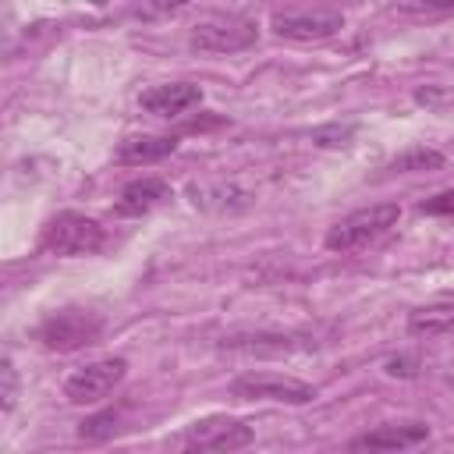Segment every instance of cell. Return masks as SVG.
<instances>
[{"label":"cell","mask_w":454,"mask_h":454,"mask_svg":"<svg viewBox=\"0 0 454 454\" xmlns=\"http://www.w3.org/2000/svg\"><path fill=\"white\" fill-rule=\"evenodd\" d=\"M188 199L199 206V209H213V213H234V209H245L248 206V192H241V188H234V184H223V181H216V184H188Z\"/></svg>","instance_id":"14"},{"label":"cell","mask_w":454,"mask_h":454,"mask_svg":"<svg viewBox=\"0 0 454 454\" xmlns=\"http://www.w3.org/2000/svg\"><path fill=\"white\" fill-rule=\"evenodd\" d=\"M0 376H4V390H0V397H4V415L14 408V397H18V372H14V365H11V358H4V365H0Z\"/></svg>","instance_id":"20"},{"label":"cell","mask_w":454,"mask_h":454,"mask_svg":"<svg viewBox=\"0 0 454 454\" xmlns=\"http://www.w3.org/2000/svg\"><path fill=\"white\" fill-rule=\"evenodd\" d=\"M195 103H202V89L192 82H167V85H153L138 96V106L153 117H181L184 110H192Z\"/></svg>","instance_id":"10"},{"label":"cell","mask_w":454,"mask_h":454,"mask_svg":"<svg viewBox=\"0 0 454 454\" xmlns=\"http://www.w3.org/2000/svg\"><path fill=\"white\" fill-rule=\"evenodd\" d=\"M128 372V362L124 358H99V362H89L82 369H74L67 380H64V397L71 404H99L103 397L114 394V387L124 380Z\"/></svg>","instance_id":"7"},{"label":"cell","mask_w":454,"mask_h":454,"mask_svg":"<svg viewBox=\"0 0 454 454\" xmlns=\"http://www.w3.org/2000/svg\"><path fill=\"white\" fill-rule=\"evenodd\" d=\"M167 199H170V184L163 177H138V181H131V184L121 188L114 213L117 216H145L156 206H163Z\"/></svg>","instance_id":"11"},{"label":"cell","mask_w":454,"mask_h":454,"mask_svg":"<svg viewBox=\"0 0 454 454\" xmlns=\"http://www.w3.org/2000/svg\"><path fill=\"white\" fill-rule=\"evenodd\" d=\"M259 39V25L252 18H209L199 21L188 35V46L199 53H238Z\"/></svg>","instance_id":"6"},{"label":"cell","mask_w":454,"mask_h":454,"mask_svg":"<svg viewBox=\"0 0 454 454\" xmlns=\"http://www.w3.org/2000/svg\"><path fill=\"white\" fill-rule=\"evenodd\" d=\"M255 440L252 426L231 415H206L184 429V447L188 450H241Z\"/></svg>","instance_id":"8"},{"label":"cell","mask_w":454,"mask_h":454,"mask_svg":"<svg viewBox=\"0 0 454 454\" xmlns=\"http://www.w3.org/2000/svg\"><path fill=\"white\" fill-rule=\"evenodd\" d=\"M220 348L227 351H248V355H287V351H298V348H309L294 337H284V333H231L220 340Z\"/></svg>","instance_id":"15"},{"label":"cell","mask_w":454,"mask_h":454,"mask_svg":"<svg viewBox=\"0 0 454 454\" xmlns=\"http://www.w3.org/2000/svg\"><path fill=\"white\" fill-rule=\"evenodd\" d=\"M177 135H135V138H124L114 153L117 163L124 167H142V163H156L163 156H170L177 149Z\"/></svg>","instance_id":"12"},{"label":"cell","mask_w":454,"mask_h":454,"mask_svg":"<svg viewBox=\"0 0 454 454\" xmlns=\"http://www.w3.org/2000/svg\"><path fill=\"white\" fill-rule=\"evenodd\" d=\"M103 337V316L92 309H57L35 326V340L46 351H78Z\"/></svg>","instance_id":"3"},{"label":"cell","mask_w":454,"mask_h":454,"mask_svg":"<svg viewBox=\"0 0 454 454\" xmlns=\"http://www.w3.org/2000/svg\"><path fill=\"white\" fill-rule=\"evenodd\" d=\"M355 128L348 124V128H323V131H316V142L319 145H344V138L351 135Z\"/></svg>","instance_id":"22"},{"label":"cell","mask_w":454,"mask_h":454,"mask_svg":"<svg viewBox=\"0 0 454 454\" xmlns=\"http://www.w3.org/2000/svg\"><path fill=\"white\" fill-rule=\"evenodd\" d=\"M39 245H43V252L64 255V259H71V255H92V252H99L106 245V231L92 216H82V213L64 209V213H57V216L46 220Z\"/></svg>","instance_id":"2"},{"label":"cell","mask_w":454,"mask_h":454,"mask_svg":"<svg viewBox=\"0 0 454 454\" xmlns=\"http://www.w3.org/2000/svg\"><path fill=\"white\" fill-rule=\"evenodd\" d=\"M117 422H121L117 411H99V415H92V419H85V422L78 426V436H82V440H92V443L110 440V436L117 433Z\"/></svg>","instance_id":"17"},{"label":"cell","mask_w":454,"mask_h":454,"mask_svg":"<svg viewBox=\"0 0 454 454\" xmlns=\"http://www.w3.org/2000/svg\"><path fill=\"white\" fill-rule=\"evenodd\" d=\"M387 372L390 376H415V362L411 358H390L387 362Z\"/></svg>","instance_id":"23"},{"label":"cell","mask_w":454,"mask_h":454,"mask_svg":"<svg viewBox=\"0 0 454 454\" xmlns=\"http://www.w3.org/2000/svg\"><path fill=\"white\" fill-rule=\"evenodd\" d=\"M231 397L238 401H280V404H309L316 387L280 372H241L231 380Z\"/></svg>","instance_id":"5"},{"label":"cell","mask_w":454,"mask_h":454,"mask_svg":"<svg viewBox=\"0 0 454 454\" xmlns=\"http://www.w3.org/2000/svg\"><path fill=\"white\" fill-rule=\"evenodd\" d=\"M273 32L291 43H323L344 28V14L337 7H284L273 11Z\"/></svg>","instance_id":"4"},{"label":"cell","mask_w":454,"mask_h":454,"mask_svg":"<svg viewBox=\"0 0 454 454\" xmlns=\"http://www.w3.org/2000/svg\"><path fill=\"white\" fill-rule=\"evenodd\" d=\"M397 216H401V206H397V202H376V206L355 209V213L340 216V220L326 231L323 245H326L330 252H358V248L380 241V238L397 223Z\"/></svg>","instance_id":"1"},{"label":"cell","mask_w":454,"mask_h":454,"mask_svg":"<svg viewBox=\"0 0 454 454\" xmlns=\"http://www.w3.org/2000/svg\"><path fill=\"white\" fill-rule=\"evenodd\" d=\"M443 163H447V156H443V153L426 149V145H415V149L401 153L397 160H390V163H387V174H419V170H440Z\"/></svg>","instance_id":"16"},{"label":"cell","mask_w":454,"mask_h":454,"mask_svg":"<svg viewBox=\"0 0 454 454\" xmlns=\"http://www.w3.org/2000/svg\"><path fill=\"white\" fill-rule=\"evenodd\" d=\"M184 4H192V0H135V11L138 14H170V11H181Z\"/></svg>","instance_id":"21"},{"label":"cell","mask_w":454,"mask_h":454,"mask_svg":"<svg viewBox=\"0 0 454 454\" xmlns=\"http://www.w3.org/2000/svg\"><path fill=\"white\" fill-rule=\"evenodd\" d=\"M401 14H415V18H436L454 11V0H397Z\"/></svg>","instance_id":"18"},{"label":"cell","mask_w":454,"mask_h":454,"mask_svg":"<svg viewBox=\"0 0 454 454\" xmlns=\"http://www.w3.org/2000/svg\"><path fill=\"white\" fill-rule=\"evenodd\" d=\"M419 209H422L426 216H454V188L436 192V195H433V199H426Z\"/></svg>","instance_id":"19"},{"label":"cell","mask_w":454,"mask_h":454,"mask_svg":"<svg viewBox=\"0 0 454 454\" xmlns=\"http://www.w3.org/2000/svg\"><path fill=\"white\" fill-rule=\"evenodd\" d=\"M426 440H429L426 422H387V426H376V429L355 436L348 447L351 450H404V447H419Z\"/></svg>","instance_id":"9"},{"label":"cell","mask_w":454,"mask_h":454,"mask_svg":"<svg viewBox=\"0 0 454 454\" xmlns=\"http://www.w3.org/2000/svg\"><path fill=\"white\" fill-rule=\"evenodd\" d=\"M408 333L411 337H447L454 333V301H433L408 312Z\"/></svg>","instance_id":"13"}]
</instances>
